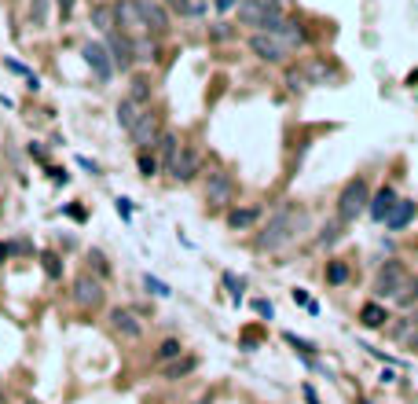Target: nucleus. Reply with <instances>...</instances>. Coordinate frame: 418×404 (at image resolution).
<instances>
[{"instance_id": "obj_1", "label": "nucleus", "mask_w": 418, "mask_h": 404, "mask_svg": "<svg viewBox=\"0 0 418 404\" xmlns=\"http://www.w3.org/2000/svg\"><path fill=\"white\" fill-rule=\"evenodd\" d=\"M308 232V213H305V206H297V202H279L276 206V213L268 217V225L257 232V254H279L286 250L290 243H297V236H305Z\"/></svg>"}, {"instance_id": "obj_2", "label": "nucleus", "mask_w": 418, "mask_h": 404, "mask_svg": "<svg viewBox=\"0 0 418 404\" xmlns=\"http://www.w3.org/2000/svg\"><path fill=\"white\" fill-rule=\"evenodd\" d=\"M235 15H239V26H250V30H260V33H279L286 26V15L268 0H239Z\"/></svg>"}, {"instance_id": "obj_3", "label": "nucleus", "mask_w": 418, "mask_h": 404, "mask_svg": "<svg viewBox=\"0 0 418 404\" xmlns=\"http://www.w3.org/2000/svg\"><path fill=\"white\" fill-rule=\"evenodd\" d=\"M367 202H371V184L367 177H352L349 184L342 188V195H337V220H345V225H352L360 213H367Z\"/></svg>"}, {"instance_id": "obj_4", "label": "nucleus", "mask_w": 418, "mask_h": 404, "mask_svg": "<svg viewBox=\"0 0 418 404\" xmlns=\"http://www.w3.org/2000/svg\"><path fill=\"white\" fill-rule=\"evenodd\" d=\"M408 280H411V276H408V265L393 257V261H385L382 268H378V276H374V294H378V298H396Z\"/></svg>"}, {"instance_id": "obj_5", "label": "nucleus", "mask_w": 418, "mask_h": 404, "mask_svg": "<svg viewBox=\"0 0 418 404\" xmlns=\"http://www.w3.org/2000/svg\"><path fill=\"white\" fill-rule=\"evenodd\" d=\"M246 45H250V51H253L260 63H276V67H279V63L290 59V48H286L276 33H260V30H253Z\"/></svg>"}, {"instance_id": "obj_6", "label": "nucleus", "mask_w": 418, "mask_h": 404, "mask_svg": "<svg viewBox=\"0 0 418 404\" xmlns=\"http://www.w3.org/2000/svg\"><path fill=\"white\" fill-rule=\"evenodd\" d=\"M107 51H110V63H114V70H122V74H128L136 67V45H133V37L128 33H122V30H110L107 33Z\"/></svg>"}, {"instance_id": "obj_7", "label": "nucleus", "mask_w": 418, "mask_h": 404, "mask_svg": "<svg viewBox=\"0 0 418 404\" xmlns=\"http://www.w3.org/2000/svg\"><path fill=\"white\" fill-rule=\"evenodd\" d=\"M206 202L209 206H231L235 202V177L228 169H209L206 177Z\"/></svg>"}, {"instance_id": "obj_8", "label": "nucleus", "mask_w": 418, "mask_h": 404, "mask_svg": "<svg viewBox=\"0 0 418 404\" xmlns=\"http://www.w3.org/2000/svg\"><path fill=\"white\" fill-rule=\"evenodd\" d=\"M140 4V15H143V26H147L151 37H165L173 30V15H169V8L162 0H136Z\"/></svg>"}, {"instance_id": "obj_9", "label": "nucleus", "mask_w": 418, "mask_h": 404, "mask_svg": "<svg viewBox=\"0 0 418 404\" xmlns=\"http://www.w3.org/2000/svg\"><path fill=\"white\" fill-rule=\"evenodd\" d=\"M199 173H202V154L194 151V147H180L173 165H169V177H173L176 184H191Z\"/></svg>"}, {"instance_id": "obj_10", "label": "nucleus", "mask_w": 418, "mask_h": 404, "mask_svg": "<svg viewBox=\"0 0 418 404\" xmlns=\"http://www.w3.org/2000/svg\"><path fill=\"white\" fill-rule=\"evenodd\" d=\"M81 56H85V63L92 67V74L99 77L103 85L114 77V63H110V51H107V45H99V41H88V45H81Z\"/></svg>"}, {"instance_id": "obj_11", "label": "nucleus", "mask_w": 418, "mask_h": 404, "mask_svg": "<svg viewBox=\"0 0 418 404\" xmlns=\"http://www.w3.org/2000/svg\"><path fill=\"white\" fill-rule=\"evenodd\" d=\"M158 133H162V122H158V114L147 107V111H143V118L133 125V133H128V136H133V143H136L140 151H151L154 140H158Z\"/></svg>"}, {"instance_id": "obj_12", "label": "nucleus", "mask_w": 418, "mask_h": 404, "mask_svg": "<svg viewBox=\"0 0 418 404\" xmlns=\"http://www.w3.org/2000/svg\"><path fill=\"white\" fill-rule=\"evenodd\" d=\"M114 11H117V26H122V33H128V37L147 33V26H143V15H140V4H136V0H117Z\"/></svg>"}, {"instance_id": "obj_13", "label": "nucleus", "mask_w": 418, "mask_h": 404, "mask_svg": "<svg viewBox=\"0 0 418 404\" xmlns=\"http://www.w3.org/2000/svg\"><path fill=\"white\" fill-rule=\"evenodd\" d=\"M74 302L85 305V309L103 305V280H92L88 272H85V276H77L74 280Z\"/></svg>"}, {"instance_id": "obj_14", "label": "nucleus", "mask_w": 418, "mask_h": 404, "mask_svg": "<svg viewBox=\"0 0 418 404\" xmlns=\"http://www.w3.org/2000/svg\"><path fill=\"white\" fill-rule=\"evenodd\" d=\"M110 328L122 338H128V342H140L143 338V323L136 320L133 309H110Z\"/></svg>"}, {"instance_id": "obj_15", "label": "nucleus", "mask_w": 418, "mask_h": 404, "mask_svg": "<svg viewBox=\"0 0 418 404\" xmlns=\"http://www.w3.org/2000/svg\"><path fill=\"white\" fill-rule=\"evenodd\" d=\"M396 199H400V195H396L393 188H389V184H382V188H378V191L371 195V202H367V213L378 220V225H385V217H389V210H393V206H396Z\"/></svg>"}, {"instance_id": "obj_16", "label": "nucleus", "mask_w": 418, "mask_h": 404, "mask_svg": "<svg viewBox=\"0 0 418 404\" xmlns=\"http://www.w3.org/2000/svg\"><path fill=\"white\" fill-rule=\"evenodd\" d=\"M415 213H418L415 199H396V206H393L389 217H385V232H403V228L415 220Z\"/></svg>"}, {"instance_id": "obj_17", "label": "nucleus", "mask_w": 418, "mask_h": 404, "mask_svg": "<svg viewBox=\"0 0 418 404\" xmlns=\"http://www.w3.org/2000/svg\"><path fill=\"white\" fill-rule=\"evenodd\" d=\"M389 320H393V316H389V309H385L382 302H367V305H360V323H363L367 331H385V328H389Z\"/></svg>"}, {"instance_id": "obj_18", "label": "nucleus", "mask_w": 418, "mask_h": 404, "mask_svg": "<svg viewBox=\"0 0 418 404\" xmlns=\"http://www.w3.org/2000/svg\"><path fill=\"white\" fill-rule=\"evenodd\" d=\"M260 206H231L228 210V228L231 232H246V228H253L257 220H260Z\"/></svg>"}, {"instance_id": "obj_19", "label": "nucleus", "mask_w": 418, "mask_h": 404, "mask_svg": "<svg viewBox=\"0 0 418 404\" xmlns=\"http://www.w3.org/2000/svg\"><path fill=\"white\" fill-rule=\"evenodd\" d=\"M143 111H147L143 103H136V99H128V96H125L122 103H117V111H114V114H117V125H122L125 133H133V125L143 118Z\"/></svg>"}, {"instance_id": "obj_20", "label": "nucleus", "mask_w": 418, "mask_h": 404, "mask_svg": "<svg viewBox=\"0 0 418 404\" xmlns=\"http://www.w3.org/2000/svg\"><path fill=\"white\" fill-rule=\"evenodd\" d=\"M151 151H158V154H162V162H165V169H169V165H173V159H176V151H180V136L173 133V129H162Z\"/></svg>"}, {"instance_id": "obj_21", "label": "nucleus", "mask_w": 418, "mask_h": 404, "mask_svg": "<svg viewBox=\"0 0 418 404\" xmlns=\"http://www.w3.org/2000/svg\"><path fill=\"white\" fill-rule=\"evenodd\" d=\"M162 4L169 8V15H180V19H199V15H206V4H202V0H162Z\"/></svg>"}, {"instance_id": "obj_22", "label": "nucleus", "mask_w": 418, "mask_h": 404, "mask_svg": "<svg viewBox=\"0 0 418 404\" xmlns=\"http://www.w3.org/2000/svg\"><path fill=\"white\" fill-rule=\"evenodd\" d=\"M151 96H154V85L147 74H133V81H128V99L143 103V107H151Z\"/></svg>"}, {"instance_id": "obj_23", "label": "nucleus", "mask_w": 418, "mask_h": 404, "mask_svg": "<svg viewBox=\"0 0 418 404\" xmlns=\"http://www.w3.org/2000/svg\"><path fill=\"white\" fill-rule=\"evenodd\" d=\"M345 228H349V225H345V220H337V217L326 220V225L319 228V236H316V246H323V250H326V246L342 243V239H345Z\"/></svg>"}, {"instance_id": "obj_24", "label": "nucleus", "mask_w": 418, "mask_h": 404, "mask_svg": "<svg viewBox=\"0 0 418 404\" xmlns=\"http://www.w3.org/2000/svg\"><path fill=\"white\" fill-rule=\"evenodd\" d=\"M92 26H96L99 33L117 30V11H114V4H92Z\"/></svg>"}, {"instance_id": "obj_25", "label": "nucleus", "mask_w": 418, "mask_h": 404, "mask_svg": "<svg viewBox=\"0 0 418 404\" xmlns=\"http://www.w3.org/2000/svg\"><path fill=\"white\" fill-rule=\"evenodd\" d=\"M191 371H199V357H184V360L176 357L173 364H165V368H162V375H165L169 382H176V379H187Z\"/></svg>"}, {"instance_id": "obj_26", "label": "nucleus", "mask_w": 418, "mask_h": 404, "mask_svg": "<svg viewBox=\"0 0 418 404\" xmlns=\"http://www.w3.org/2000/svg\"><path fill=\"white\" fill-rule=\"evenodd\" d=\"M176 357H184V342H180V338H165V342L154 349V364H158V368L173 364Z\"/></svg>"}, {"instance_id": "obj_27", "label": "nucleus", "mask_w": 418, "mask_h": 404, "mask_svg": "<svg viewBox=\"0 0 418 404\" xmlns=\"http://www.w3.org/2000/svg\"><path fill=\"white\" fill-rule=\"evenodd\" d=\"M326 283H331V286H345L349 283V261H342V257L326 261Z\"/></svg>"}, {"instance_id": "obj_28", "label": "nucleus", "mask_w": 418, "mask_h": 404, "mask_svg": "<svg viewBox=\"0 0 418 404\" xmlns=\"http://www.w3.org/2000/svg\"><path fill=\"white\" fill-rule=\"evenodd\" d=\"M133 45H136V63H154V59H158V56H154V51H158V45L151 41V33L133 37Z\"/></svg>"}, {"instance_id": "obj_29", "label": "nucleus", "mask_w": 418, "mask_h": 404, "mask_svg": "<svg viewBox=\"0 0 418 404\" xmlns=\"http://www.w3.org/2000/svg\"><path fill=\"white\" fill-rule=\"evenodd\" d=\"M136 165H140V177H158V159H154V151H140Z\"/></svg>"}, {"instance_id": "obj_30", "label": "nucleus", "mask_w": 418, "mask_h": 404, "mask_svg": "<svg viewBox=\"0 0 418 404\" xmlns=\"http://www.w3.org/2000/svg\"><path fill=\"white\" fill-rule=\"evenodd\" d=\"M41 265H44V276H48V280H62V261H59L51 250L41 254Z\"/></svg>"}, {"instance_id": "obj_31", "label": "nucleus", "mask_w": 418, "mask_h": 404, "mask_svg": "<svg viewBox=\"0 0 418 404\" xmlns=\"http://www.w3.org/2000/svg\"><path fill=\"white\" fill-rule=\"evenodd\" d=\"M286 88H290V92H305V88H308V74L305 70H286Z\"/></svg>"}, {"instance_id": "obj_32", "label": "nucleus", "mask_w": 418, "mask_h": 404, "mask_svg": "<svg viewBox=\"0 0 418 404\" xmlns=\"http://www.w3.org/2000/svg\"><path fill=\"white\" fill-rule=\"evenodd\" d=\"M30 22L44 26L48 22V0H30Z\"/></svg>"}, {"instance_id": "obj_33", "label": "nucleus", "mask_w": 418, "mask_h": 404, "mask_svg": "<svg viewBox=\"0 0 418 404\" xmlns=\"http://www.w3.org/2000/svg\"><path fill=\"white\" fill-rule=\"evenodd\" d=\"M396 302H400L403 309H408L411 302H418V280H408V283H403V291L396 294Z\"/></svg>"}, {"instance_id": "obj_34", "label": "nucleus", "mask_w": 418, "mask_h": 404, "mask_svg": "<svg viewBox=\"0 0 418 404\" xmlns=\"http://www.w3.org/2000/svg\"><path fill=\"white\" fill-rule=\"evenodd\" d=\"M88 261H92V268L99 272V280L110 276V265H107V257H103V250H92V254H88Z\"/></svg>"}, {"instance_id": "obj_35", "label": "nucleus", "mask_w": 418, "mask_h": 404, "mask_svg": "<svg viewBox=\"0 0 418 404\" xmlns=\"http://www.w3.org/2000/svg\"><path fill=\"white\" fill-rule=\"evenodd\" d=\"M283 338H286V342H290V346L297 349V353H316V346H312V342H308V338H297L294 331H286Z\"/></svg>"}, {"instance_id": "obj_36", "label": "nucleus", "mask_w": 418, "mask_h": 404, "mask_svg": "<svg viewBox=\"0 0 418 404\" xmlns=\"http://www.w3.org/2000/svg\"><path fill=\"white\" fill-rule=\"evenodd\" d=\"M224 286L231 291V298H235V302H242V291H246V283H242V280H235L231 272H224Z\"/></svg>"}, {"instance_id": "obj_37", "label": "nucleus", "mask_w": 418, "mask_h": 404, "mask_svg": "<svg viewBox=\"0 0 418 404\" xmlns=\"http://www.w3.org/2000/svg\"><path fill=\"white\" fill-rule=\"evenodd\" d=\"M143 286H147L151 294H158V298H169V294H173V291H169V286H165L162 280H154V276H143Z\"/></svg>"}, {"instance_id": "obj_38", "label": "nucleus", "mask_w": 418, "mask_h": 404, "mask_svg": "<svg viewBox=\"0 0 418 404\" xmlns=\"http://www.w3.org/2000/svg\"><path fill=\"white\" fill-rule=\"evenodd\" d=\"M209 37H213V41H228V37H231L228 22H217V30H209Z\"/></svg>"}, {"instance_id": "obj_39", "label": "nucleus", "mask_w": 418, "mask_h": 404, "mask_svg": "<svg viewBox=\"0 0 418 404\" xmlns=\"http://www.w3.org/2000/svg\"><path fill=\"white\" fill-rule=\"evenodd\" d=\"M74 4H77V0H56V8H59V15H62V19H70V15H74Z\"/></svg>"}, {"instance_id": "obj_40", "label": "nucleus", "mask_w": 418, "mask_h": 404, "mask_svg": "<svg viewBox=\"0 0 418 404\" xmlns=\"http://www.w3.org/2000/svg\"><path fill=\"white\" fill-rule=\"evenodd\" d=\"M8 250H11V254H30L33 246L26 243V239H15V243H8Z\"/></svg>"}, {"instance_id": "obj_41", "label": "nucleus", "mask_w": 418, "mask_h": 404, "mask_svg": "<svg viewBox=\"0 0 418 404\" xmlns=\"http://www.w3.org/2000/svg\"><path fill=\"white\" fill-rule=\"evenodd\" d=\"M253 309L260 312V316H268V320H271V312H276V309H271V302H265V298H257V302H253Z\"/></svg>"}, {"instance_id": "obj_42", "label": "nucleus", "mask_w": 418, "mask_h": 404, "mask_svg": "<svg viewBox=\"0 0 418 404\" xmlns=\"http://www.w3.org/2000/svg\"><path fill=\"white\" fill-rule=\"evenodd\" d=\"M213 8L217 11H235V8H239V0H213Z\"/></svg>"}, {"instance_id": "obj_43", "label": "nucleus", "mask_w": 418, "mask_h": 404, "mask_svg": "<svg viewBox=\"0 0 418 404\" xmlns=\"http://www.w3.org/2000/svg\"><path fill=\"white\" fill-rule=\"evenodd\" d=\"M301 394H305V401H308V404H319V397H316V389H312L308 382L301 386Z\"/></svg>"}, {"instance_id": "obj_44", "label": "nucleus", "mask_w": 418, "mask_h": 404, "mask_svg": "<svg viewBox=\"0 0 418 404\" xmlns=\"http://www.w3.org/2000/svg\"><path fill=\"white\" fill-rule=\"evenodd\" d=\"M403 342H408V349H411V353H418V328H415L408 338H403Z\"/></svg>"}, {"instance_id": "obj_45", "label": "nucleus", "mask_w": 418, "mask_h": 404, "mask_svg": "<svg viewBox=\"0 0 418 404\" xmlns=\"http://www.w3.org/2000/svg\"><path fill=\"white\" fill-rule=\"evenodd\" d=\"M117 213H122V217H128V213H133V206H128V199H117Z\"/></svg>"}, {"instance_id": "obj_46", "label": "nucleus", "mask_w": 418, "mask_h": 404, "mask_svg": "<svg viewBox=\"0 0 418 404\" xmlns=\"http://www.w3.org/2000/svg\"><path fill=\"white\" fill-rule=\"evenodd\" d=\"M11 257V250H8V243H0V268H4V261Z\"/></svg>"}, {"instance_id": "obj_47", "label": "nucleus", "mask_w": 418, "mask_h": 404, "mask_svg": "<svg viewBox=\"0 0 418 404\" xmlns=\"http://www.w3.org/2000/svg\"><path fill=\"white\" fill-rule=\"evenodd\" d=\"M191 404H213V397H199V401H191Z\"/></svg>"}, {"instance_id": "obj_48", "label": "nucleus", "mask_w": 418, "mask_h": 404, "mask_svg": "<svg viewBox=\"0 0 418 404\" xmlns=\"http://www.w3.org/2000/svg\"><path fill=\"white\" fill-rule=\"evenodd\" d=\"M0 404H4V386H0Z\"/></svg>"}, {"instance_id": "obj_49", "label": "nucleus", "mask_w": 418, "mask_h": 404, "mask_svg": "<svg viewBox=\"0 0 418 404\" xmlns=\"http://www.w3.org/2000/svg\"><path fill=\"white\" fill-rule=\"evenodd\" d=\"M268 4H276V8H279V4H283V0H268Z\"/></svg>"}, {"instance_id": "obj_50", "label": "nucleus", "mask_w": 418, "mask_h": 404, "mask_svg": "<svg viewBox=\"0 0 418 404\" xmlns=\"http://www.w3.org/2000/svg\"><path fill=\"white\" fill-rule=\"evenodd\" d=\"M26 404H37V401H26Z\"/></svg>"}]
</instances>
